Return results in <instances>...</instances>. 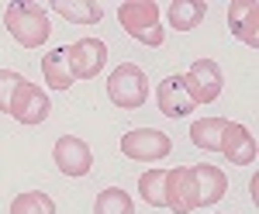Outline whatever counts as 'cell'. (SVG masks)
<instances>
[{
  "mask_svg": "<svg viewBox=\"0 0 259 214\" xmlns=\"http://www.w3.org/2000/svg\"><path fill=\"white\" fill-rule=\"evenodd\" d=\"M221 132H225V117H200L190 128V142L204 152H218L221 149Z\"/></svg>",
  "mask_w": 259,
  "mask_h": 214,
  "instance_id": "obj_17",
  "label": "cell"
},
{
  "mask_svg": "<svg viewBox=\"0 0 259 214\" xmlns=\"http://www.w3.org/2000/svg\"><path fill=\"white\" fill-rule=\"evenodd\" d=\"M183 83H187V90H190L197 107L200 104H214L221 97V90H225V76H221V66L214 59H197L183 73Z\"/></svg>",
  "mask_w": 259,
  "mask_h": 214,
  "instance_id": "obj_5",
  "label": "cell"
},
{
  "mask_svg": "<svg viewBox=\"0 0 259 214\" xmlns=\"http://www.w3.org/2000/svg\"><path fill=\"white\" fill-rule=\"evenodd\" d=\"M166 18L177 31H194L200 21L207 18V4L204 0H173L166 7Z\"/></svg>",
  "mask_w": 259,
  "mask_h": 214,
  "instance_id": "obj_14",
  "label": "cell"
},
{
  "mask_svg": "<svg viewBox=\"0 0 259 214\" xmlns=\"http://www.w3.org/2000/svg\"><path fill=\"white\" fill-rule=\"evenodd\" d=\"M228 28H232V35L242 45L256 49V41H259V4L256 0H232L228 4Z\"/></svg>",
  "mask_w": 259,
  "mask_h": 214,
  "instance_id": "obj_12",
  "label": "cell"
},
{
  "mask_svg": "<svg viewBox=\"0 0 259 214\" xmlns=\"http://www.w3.org/2000/svg\"><path fill=\"white\" fill-rule=\"evenodd\" d=\"M166 207L173 214H190L200 207L197 197V183L190 166H177V169H166Z\"/></svg>",
  "mask_w": 259,
  "mask_h": 214,
  "instance_id": "obj_8",
  "label": "cell"
},
{
  "mask_svg": "<svg viewBox=\"0 0 259 214\" xmlns=\"http://www.w3.org/2000/svg\"><path fill=\"white\" fill-rule=\"evenodd\" d=\"M52 11L69 24H97L104 18V7L94 0H52Z\"/></svg>",
  "mask_w": 259,
  "mask_h": 214,
  "instance_id": "obj_15",
  "label": "cell"
},
{
  "mask_svg": "<svg viewBox=\"0 0 259 214\" xmlns=\"http://www.w3.org/2000/svg\"><path fill=\"white\" fill-rule=\"evenodd\" d=\"M139 194L145 204H152V207H162L166 204V169H145L139 176Z\"/></svg>",
  "mask_w": 259,
  "mask_h": 214,
  "instance_id": "obj_19",
  "label": "cell"
},
{
  "mask_svg": "<svg viewBox=\"0 0 259 214\" xmlns=\"http://www.w3.org/2000/svg\"><path fill=\"white\" fill-rule=\"evenodd\" d=\"M221 156L235 166H252L256 162V138L252 132L239 124V121H225V132H221Z\"/></svg>",
  "mask_w": 259,
  "mask_h": 214,
  "instance_id": "obj_11",
  "label": "cell"
},
{
  "mask_svg": "<svg viewBox=\"0 0 259 214\" xmlns=\"http://www.w3.org/2000/svg\"><path fill=\"white\" fill-rule=\"evenodd\" d=\"M11 214H56V200L45 190H28L11 200Z\"/></svg>",
  "mask_w": 259,
  "mask_h": 214,
  "instance_id": "obj_20",
  "label": "cell"
},
{
  "mask_svg": "<svg viewBox=\"0 0 259 214\" xmlns=\"http://www.w3.org/2000/svg\"><path fill=\"white\" fill-rule=\"evenodd\" d=\"M41 76H45V87H52V90H69L73 87V73H69V62H66V45L52 49L41 59Z\"/></svg>",
  "mask_w": 259,
  "mask_h": 214,
  "instance_id": "obj_16",
  "label": "cell"
},
{
  "mask_svg": "<svg viewBox=\"0 0 259 214\" xmlns=\"http://www.w3.org/2000/svg\"><path fill=\"white\" fill-rule=\"evenodd\" d=\"M52 111V100L49 94L41 90L38 83H21L18 90H14V97H11V107H7V114H14L21 124H41L45 117Z\"/></svg>",
  "mask_w": 259,
  "mask_h": 214,
  "instance_id": "obj_7",
  "label": "cell"
},
{
  "mask_svg": "<svg viewBox=\"0 0 259 214\" xmlns=\"http://www.w3.org/2000/svg\"><path fill=\"white\" fill-rule=\"evenodd\" d=\"M118 21H121V28L135 41H142L145 49H159L162 38H166L156 0H124L118 7Z\"/></svg>",
  "mask_w": 259,
  "mask_h": 214,
  "instance_id": "obj_2",
  "label": "cell"
},
{
  "mask_svg": "<svg viewBox=\"0 0 259 214\" xmlns=\"http://www.w3.org/2000/svg\"><path fill=\"white\" fill-rule=\"evenodd\" d=\"M190 173H194V183H197L200 207H214L221 197H225V190H228V176L221 173L218 166H211V162L190 166Z\"/></svg>",
  "mask_w": 259,
  "mask_h": 214,
  "instance_id": "obj_13",
  "label": "cell"
},
{
  "mask_svg": "<svg viewBox=\"0 0 259 214\" xmlns=\"http://www.w3.org/2000/svg\"><path fill=\"white\" fill-rule=\"evenodd\" d=\"M52 159H56V166H59L62 176H87L90 166H94L90 145L76 135H62L59 142H56V149H52Z\"/></svg>",
  "mask_w": 259,
  "mask_h": 214,
  "instance_id": "obj_9",
  "label": "cell"
},
{
  "mask_svg": "<svg viewBox=\"0 0 259 214\" xmlns=\"http://www.w3.org/2000/svg\"><path fill=\"white\" fill-rule=\"evenodd\" d=\"M66 62H69L73 79H94L100 76V69L107 62V45L100 38H80L66 45Z\"/></svg>",
  "mask_w": 259,
  "mask_h": 214,
  "instance_id": "obj_6",
  "label": "cell"
},
{
  "mask_svg": "<svg viewBox=\"0 0 259 214\" xmlns=\"http://www.w3.org/2000/svg\"><path fill=\"white\" fill-rule=\"evenodd\" d=\"M107 97L111 104H118L124 111H135L149 100V79H145V69L135 66V62H121L118 69L107 76Z\"/></svg>",
  "mask_w": 259,
  "mask_h": 214,
  "instance_id": "obj_3",
  "label": "cell"
},
{
  "mask_svg": "<svg viewBox=\"0 0 259 214\" xmlns=\"http://www.w3.org/2000/svg\"><path fill=\"white\" fill-rule=\"evenodd\" d=\"M156 107H159L166 117H187L194 114V97H190V90H187V83H183V73H177V76H166L156 87Z\"/></svg>",
  "mask_w": 259,
  "mask_h": 214,
  "instance_id": "obj_10",
  "label": "cell"
},
{
  "mask_svg": "<svg viewBox=\"0 0 259 214\" xmlns=\"http://www.w3.org/2000/svg\"><path fill=\"white\" fill-rule=\"evenodd\" d=\"M24 76H21L18 69H0V111L7 114V107H11V97H14V90H18Z\"/></svg>",
  "mask_w": 259,
  "mask_h": 214,
  "instance_id": "obj_21",
  "label": "cell"
},
{
  "mask_svg": "<svg viewBox=\"0 0 259 214\" xmlns=\"http://www.w3.org/2000/svg\"><path fill=\"white\" fill-rule=\"evenodd\" d=\"M121 152L135 162H159L173 152V142L159 128H132L121 135Z\"/></svg>",
  "mask_w": 259,
  "mask_h": 214,
  "instance_id": "obj_4",
  "label": "cell"
},
{
  "mask_svg": "<svg viewBox=\"0 0 259 214\" xmlns=\"http://www.w3.org/2000/svg\"><path fill=\"white\" fill-rule=\"evenodd\" d=\"M4 24H7L11 38L18 41L21 49H41L49 41V35H52L49 14H45V7L35 4V0H14V4H7Z\"/></svg>",
  "mask_w": 259,
  "mask_h": 214,
  "instance_id": "obj_1",
  "label": "cell"
},
{
  "mask_svg": "<svg viewBox=\"0 0 259 214\" xmlns=\"http://www.w3.org/2000/svg\"><path fill=\"white\" fill-rule=\"evenodd\" d=\"M94 214H135V200L121 187H104L94 200Z\"/></svg>",
  "mask_w": 259,
  "mask_h": 214,
  "instance_id": "obj_18",
  "label": "cell"
}]
</instances>
